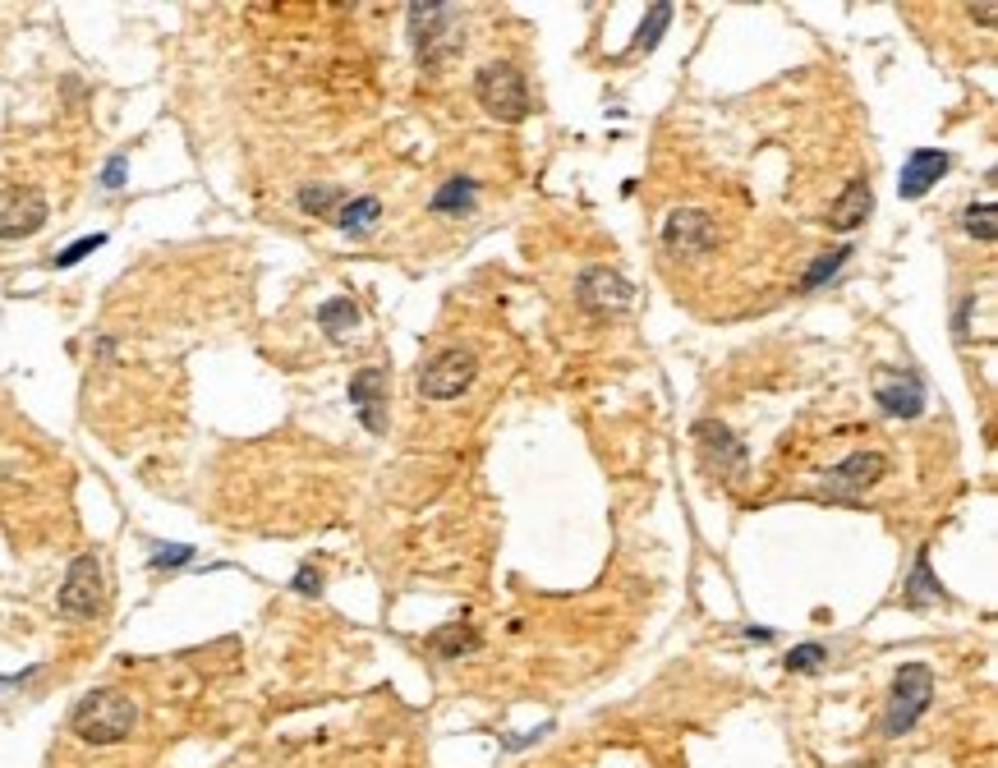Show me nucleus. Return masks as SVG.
Returning a JSON list of instances; mask_svg holds the SVG:
<instances>
[{
	"instance_id": "nucleus-24",
	"label": "nucleus",
	"mask_w": 998,
	"mask_h": 768,
	"mask_svg": "<svg viewBox=\"0 0 998 768\" xmlns=\"http://www.w3.org/2000/svg\"><path fill=\"white\" fill-rule=\"evenodd\" d=\"M847 259H852V244H837L833 253H824V259H814V263H810V272L801 276V290H819L824 281H833V276H837V267L847 263Z\"/></svg>"
},
{
	"instance_id": "nucleus-6",
	"label": "nucleus",
	"mask_w": 998,
	"mask_h": 768,
	"mask_svg": "<svg viewBox=\"0 0 998 768\" xmlns=\"http://www.w3.org/2000/svg\"><path fill=\"white\" fill-rule=\"evenodd\" d=\"M479 377V360L474 350L465 345H451V350H438L432 360L419 369V396L424 401H456L474 387Z\"/></svg>"
},
{
	"instance_id": "nucleus-8",
	"label": "nucleus",
	"mask_w": 998,
	"mask_h": 768,
	"mask_svg": "<svg viewBox=\"0 0 998 768\" xmlns=\"http://www.w3.org/2000/svg\"><path fill=\"white\" fill-rule=\"evenodd\" d=\"M884 470H888V460H884L879 451H852L847 460H842V465H833V470L824 474L819 493H824L829 502H860V497L884 479Z\"/></svg>"
},
{
	"instance_id": "nucleus-26",
	"label": "nucleus",
	"mask_w": 998,
	"mask_h": 768,
	"mask_svg": "<svg viewBox=\"0 0 998 768\" xmlns=\"http://www.w3.org/2000/svg\"><path fill=\"white\" fill-rule=\"evenodd\" d=\"M185 561H194L189 544H152V567L157 571H175V567H185Z\"/></svg>"
},
{
	"instance_id": "nucleus-11",
	"label": "nucleus",
	"mask_w": 998,
	"mask_h": 768,
	"mask_svg": "<svg viewBox=\"0 0 998 768\" xmlns=\"http://www.w3.org/2000/svg\"><path fill=\"white\" fill-rule=\"evenodd\" d=\"M46 198L29 185L0 189V240H29L46 226Z\"/></svg>"
},
{
	"instance_id": "nucleus-5",
	"label": "nucleus",
	"mask_w": 998,
	"mask_h": 768,
	"mask_svg": "<svg viewBox=\"0 0 998 768\" xmlns=\"http://www.w3.org/2000/svg\"><path fill=\"white\" fill-rule=\"evenodd\" d=\"M56 607H61V617H69V622H92L97 612L107 607V580H101L97 552H79L69 561L65 584L56 594Z\"/></svg>"
},
{
	"instance_id": "nucleus-15",
	"label": "nucleus",
	"mask_w": 998,
	"mask_h": 768,
	"mask_svg": "<svg viewBox=\"0 0 998 768\" xmlns=\"http://www.w3.org/2000/svg\"><path fill=\"white\" fill-rule=\"evenodd\" d=\"M869 212H875V189H869V180H852L829 208V226L833 230H856V226L869 221Z\"/></svg>"
},
{
	"instance_id": "nucleus-28",
	"label": "nucleus",
	"mask_w": 998,
	"mask_h": 768,
	"mask_svg": "<svg viewBox=\"0 0 998 768\" xmlns=\"http://www.w3.org/2000/svg\"><path fill=\"white\" fill-rule=\"evenodd\" d=\"M295 594H304V599H318V594H322V575L309 567V561H304V567L295 571Z\"/></svg>"
},
{
	"instance_id": "nucleus-29",
	"label": "nucleus",
	"mask_w": 998,
	"mask_h": 768,
	"mask_svg": "<svg viewBox=\"0 0 998 768\" xmlns=\"http://www.w3.org/2000/svg\"><path fill=\"white\" fill-rule=\"evenodd\" d=\"M101 185H107V189H120V185H124V157H116V162L107 166V175H101Z\"/></svg>"
},
{
	"instance_id": "nucleus-4",
	"label": "nucleus",
	"mask_w": 998,
	"mask_h": 768,
	"mask_svg": "<svg viewBox=\"0 0 998 768\" xmlns=\"http://www.w3.org/2000/svg\"><path fill=\"white\" fill-rule=\"evenodd\" d=\"M405 19H409V37H415V51H419V65L438 69L456 37V6H447V0H409Z\"/></svg>"
},
{
	"instance_id": "nucleus-30",
	"label": "nucleus",
	"mask_w": 998,
	"mask_h": 768,
	"mask_svg": "<svg viewBox=\"0 0 998 768\" xmlns=\"http://www.w3.org/2000/svg\"><path fill=\"white\" fill-rule=\"evenodd\" d=\"M966 10H970V19H980L985 29H994V10H998V6H989V0H980V6H966Z\"/></svg>"
},
{
	"instance_id": "nucleus-23",
	"label": "nucleus",
	"mask_w": 998,
	"mask_h": 768,
	"mask_svg": "<svg viewBox=\"0 0 998 768\" xmlns=\"http://www.w3.org/2000/svg\"><path fill=\"white\" fill-rule=\"evenodd\" d=\"M668 23H672V6H668V0H658V6H649L645 23H639V29H635V42H630V51H654V46H658V37L668 33Z\"/></svg>"
},
{
	"instance_id": "nucleus-27",
	"label": "nucleus",
	"mask_w": 998,
	"mask_h": 768,
	"mask_svg": "<svg viewBox=\"0 0 998 768\" xmlns=\"http://www.w3.org/2000/svg\"><path fill=\"white\" fill-rule=\"evenodd\" d=\"M101 244H107V235H88V240H74L65 253H56V267H74V263H79V259H88V253L92 249H101Z\"/></svg>"
},
{
	"instance_id": "nucleus-9",
	"label": "nucleus",
	"mask_w": 998,
	"mask_h": 768,
	"mask_svg": "<svg viewBox=\"0 0 998 768\" xmlns=\"http://www.w3.org/2000/svg\"><path fill=\"white\" fill-rule=\"evenodd\" d=\"M695 447L704 456V470L709 474H719V479H741L750 465V456H746V442L736 438V432L719 419H700L695 424Z\"/></svg>"
},
{
	"instance_id": "nucleus-2",
	"label": "nucleus",
	"mask_w": 998,
	"mask_h": 768,
	"mask_svg": "<svg viewBox=\"0 0 998 768\" xmlns=\"http://www.w3.org/2000/svg\"><path fill=\"white\" fill-rule=\"evenodd\" d=\"M934 700V672L925 662H902L898 677H892V690H888V704H884V736H907L920 718H925V709Z\"/></svg>"
},
{
	"instance_id": "nucleus-22",
	"label": "nucleus",
	"mask_w": 998,
	"mask_h": 768,
	"mask_svg": "<svg viewBox=\"0 0 998 768\" xmlns=\"http://www.w3.org/2000/svg\"><path fill=\"white\" fill-rule=\"evenodd\" d=\"M962 230H966L970 240L994 244V235H998V221H994V198H985V202H966V208H962Z\"/></svg>"
},
{
	"instance_id": "nucleus-20",
	"label": "nucleus",
	"mask_w": 998,
	"mask_h": 768,
	"mask_svg": "<svg viewBox=\"0 0 998 768\" xmlns=\"http://www.w3.org/2000/svg\"><path fill=\"white\" fill-rule=\"evenodd\" d=\"M346 198H350V194L337 189V185H304V189L295 194V202H299V208L309 212V217H337V208H341Z\"/></svg>"
},
{
	"instance_id": "nucleus-1",
	"label": "nucleus",
	"mask_w": 998,
	"mask_h": 768,
	"mask_svg": "<svg viewBox=\"0 0 998 768\" xmlns=\"http://www.w3.org/2000/svg\"><path fill=\"white\" fill-rule=\"evenodd\" d=\"M139 723V704L116 685H97L74 704L69 713V732L84 740V746H116L134 732Z\"/></svg>"
},
{
	"instance_id": "nucleus-12",
	"label": "nucleus",
	"mask_w": 998,
	"mask_h": 768,
	"mask_svg": "<svg viewBox=\"0 0 998 768\" xmlns=\"http://www.w3.org/2000/svg\"><path fill=\"white\" fill-rule=\"evenodd\" d=\"M875 405L892 419H920L925 415V382L915 373H875Z\"/></svg>"
},
{
	"instance_id": "nucleus-18",
	"label": "nucleus",
	"mask_w": 998,
	"mask_h": 768,
	"mask_svg": "<svg viewBox=\"0 0 998 768\" xmlns=\"http://www.w3.org/2000/svg\"><path fill=\"white\" fill-rule=\"evenodd\" d=\"M474 202H479V180H470V175H456V180H447L438 194H432L428 208L438 212V217H465V212H474Z\"/></svg>"
},
{
	"instance_id": "nucleus-19",
	"label": "nucleus",
	"mask_w": 998,
	"mask_h": 768,
	"mask_svg": "<svg viewBox=\"0 0 998 768\" xmlns=\"http://www.w3.org/2000/svg\"><path fill=\"white\" fill-rule=\"evenodd\" d=\"M318 327L327 341H346L354 327H360V304L354 299H327L318 309Z\"/></svg>"
},
{
	"instance_id": "nucleus-31",
	"label": "nucleus",
	"mask_w": 998,
	"mask_h": 768,
	"mask_svg": "<svg viewBox=\"0 0 998 768\" xmlns=\"http://www.w3.org/2000/svg\"><path fill=\"white\" fill-rule=\"evenodd\" d=\"M746 635H750V639H759V645H769V639H774V630H769V626H746Z\"/></svg>"
},
{
	"instance_id": "nucleus-16",
	"label": "nucleus",
	"mask_w": 998,
	"mask_h": 768,
	"mask_svg": "<svg viewBox=\"0 0 998 768\" xmlns=\"http://www.w3.org/2000/svg\"><path fill=\"white\" fill-rule=\"evenodd\" d=\"M377 217H382V202L373 198V194H354V198H346L341 208H337V230L341 235H350V240H364L369 230L377 226Z\"/></svg>"
},
{
	"instance_id": "nucleus-3",
	"label": "nucleus",
	"mask_w": 998,
	"mask_h": 768,
	"mask_svg": "<svg viewBox=\"0 0 998 768\" xmlns=\"http://www.w3.org/2000/svg\"><path fill=\"white\" fill-rule=\"evenodd\" d=\"M474 97H479V107L489 111L493 120H502V124H520L529 116V84H525V74L511 65V61L479 65Z\"/></svg>"
},
{
	"instance_id": "nucleus-7",
	"label": "nucleus",
	"mask_w": 998,
	"mask_h": 768,
	"mask_svg": "<svg viewBox=\"0 0 998 768\" xmlns=\"http://www.w3.org/2000/svg\"><path fill=\"white\" fill-rule=\"evenodd\" d=\"M575 299H580V309L590 314V318H622L630 314V304H635V286L617 272V267H584L575 276Z\"/></svg>"
},
{
	"instance_id": "nucleus-17",
	"label": "nucleus",
	"mask_w": 998,
	"mask_h": 768,
	"mask_svg": "<svg viewBox=\"0 0 998 768\" xmlns=\"http://www.w3.org/2000/svg\"><path fill=\"white\" fill-rule=\"evenodd\" d=\"M902 599H907V607H930L939 599H948V594H943V584L934 580V571H930V548L915 552V567H911V575L902 584Z\"/></svg>"
},
{
	"instance_id": "nucleus-13",
	"label": "nucleus",
	"mask_w": 998,
	"mask_h": 768,
	"mask_svg": "<svg viewBox=\"0 0 998 768\" xmlns=\"http://www.w3.org/2000/svg\"><path fill=\"white\" fill-rule=\"evenodd\" d=\"M350 405L360 409V424L382 438L387 432V369H360L350 377Z\"/></svg>"
},
{
	"instance_id": "nucleus-14",
	"label": "nucleus",
	"mask_w": 998,
	"mask_h": 768,
	"mask_svg": "<svg viewBox=\"0 0 998 768\" xmlns=\"http://www.w3.org/2000/svg\"><path fill=\"white\" fill-rule=\"evenodd\" d=\"M948 166H953V157L943 147H915L911 157H907V166H902V175H898V194L902 198H925L943 175H948Z\"/></svg>"
},
{
	"instance_id": "nucleus-10",
	"label": "nucleus",
	"mask_w": 998,
	"mask_h": 768,
	"mask_svg": "<svg viewBox=\"0 0 998 768\" xmlns=\"http://www.w3.org/2000/svg\"><path fill=\"white\" fill-rule=\"evenodd\" d=\"M662 244L677 259H700V253L719 249V221H713L704 208H677L668 221H662Z\"/></svg>"
},
{
	"instance_id": "nucleus-21",
	"label": "nucleus",
	"mask_w": 998,
	"mask_h": 768,
	"mask_svg": "<svg viewBox=\"0 0 998 768\" xmlns=\"http://www.w3.org/2000/svg\"><path fill=\"white\" fill-rule=\"evenodd\" d=\"M428 649L438 654V658H465V654L479 649V635L470 626H447V630H438V635L428 639Z\"/></svg>"
},
{
	"instance_id": "nucleus-25",
	"label": "nucleus",
	"mask_w": 998,
	"mask_h": 768,
	"mask_svg": "<svg viewBox=\"0 0 998 768\" xmlns=\"http://www.w3.org/2000/svg\"><path fill=\"white\" fill-rule=\"evenodd\" d=\"M824 662H829L824 645H797L787 654V672H814V668H824Z\"/></svg>"
}]
</instances>
